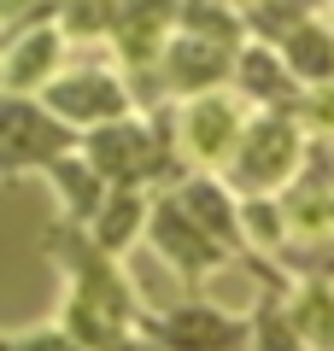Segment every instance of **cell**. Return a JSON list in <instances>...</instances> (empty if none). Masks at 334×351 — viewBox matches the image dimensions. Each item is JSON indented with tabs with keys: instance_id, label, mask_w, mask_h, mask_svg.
Here are the masks:
<instances>
[{
	"instance_id": "6da1fadb",
	"label": "cell",
	"mask_w": 334,
	"mask_h": 351,
	"mask_svg": "<svg viewBox=\"0 0 334 351\" xmlns=\"http://www.w3.org/2000/svg\"><path fill=\"white\" fill-rule=\"evenodd\" d=\"M299 123L293 117H258V123H247V135H241V152H235V188L247 193H270L282 188L287 176L299 170Z\"/></svg>"
},
{
	"instance_id": "7a4b0ae2",
	"label": "cell",
	"mask_w": 334,
	"mask_h": 351,
	"mask_svg": "<svg viewBox=\"0 0 334 351\" xmlns=\"http://www.w3.org/2000/svg\"><path fill=\"white\" fill-rule=\"evenodd\" d=\"M65 117L47 112V106H30L24 94L6 100V117H0V141H6V170H24V164H59L65 147H71V129H59Z\"/></svg>"
},
{
	"instance_id": "3957f363",
	"label": "cell",
	"mask_w": 334,
	"mask_h": 351,
	"mask_svg": "<svg viewBox=\"0 0 334 351\" xmlns=\"http://www.w3.org/2000/svg\"><path fill=\"white\" fill-rule=\"evenodd\" d=\"M41 106L59 112L65 123H124L129 94H124V82L106 76V71H76V76H65V82H53Z\"/></svg>"
},
{
	"instance_id": "277c9868",
	"label": "cell",
	"mask_w": 334,
	"mask_h": 351,
	"mask_svg": "<svg viewBox=\"0 0 334 351\" xmlns=\"http://www.w3.org/2000/svg\"><path fill=\"white\" fill-rule=\"evenodd\" d=\"M241 117L235 106L223 100V94H194V100L182 106V152L194 164H223L241 152Z\"/></svg>"
},
{
	"instance_id": "5b68a950",
	"label": "cell",
	"mask_w": 334,
	"mask_h": 351,
	"mask_svg": "<svg viewBox=\"0 0 334 351\" xmlns=\"http://www.w3.org/2000/svg\"><path fill=\"white\" fill-rule=\"evenodd\" d=\"M118 328H124V293L106 276V263H94V276L82 269V287H76V299H71V334L100 351V346L118 339Z\"/></svg>"
},
{
	"instance_id": "8992f818",
	"label": "cell",
	"mask_w": 334,
	"mask_h": 351,
	"mask_svg": "<svg viewBox=\"0 0 334 351\" xmlns=\"http://www.w3.org/2000/svg\"><path fill=\"white\" fill-rule=\"evenodd\" d=\"M153 246H159L176 269H194V276H205L211 263L223 258V240L205 234V228H199L176 199H164L159 211H153Z\"/></svg>"
},
{
	"instance_id": "52a82bcc",
	"label": "cell",
	"mask_w": 334,
	"mask_h": 351,
	"mask_svg": "<svg viewBox=\"0 0 334 351\" xmlns=\"http://www.w3.org/2000/svg\"><path fill=\"white\" fill-rule=\"evenodd\" d=\"M159 339L170 351H235L241 328L223 311H211V304H182V311H170L159 322Z\"/></svg>"
},
{
	"instance_id": "ba28073f",
	"label": "cell",
	"mask_w": 334,
	"mask_h": 351,
	"mask_svg": "<svg viewBox=\"0 0 334 351\" xmlns=\"http://www.w3.org/2000/svg\"><path fill=\"white\" fill-rule=\"evenodd\" d=\"M147 158H153V141H147V129H135V123H106L88 141V164H94L100 176H118V182H135V176L147 170Z\"/></svg>"
},
{
	"instance_id": "9c48e42d",
	"label": "cell",
	"mask_w": 334,
	"mask_h": 351,
	"mask_svg": "<svg viewBox=\"0 0 334 351\" xmlns=\"http://www.w3.org/2000/svg\"><path fill=\"white\" fill-rule=\"evenodd\" d=\"M170 71H176V82H182V88L211 94V82L229 71V41L188 29V36H176V47H170Z\"/></svg>"
},
{
	"instance_id": "30bf717a",
	"label": "cell",
	"mask_w": 334,
	"mask_h": 351,
	"mask_svg": "<svg viewBox=\"0 0 334 351\" xmlns=\"http://www.w3.org/2000/svg\"><path fill=\"white\" fill-rule=\"evenodd\" d=\"M282 59H287V71H293L299 82H311V88L334 82V36L322 24H293L282 36Z\"/></svg>"
},
{
	"instance_id": "8fae6325",
	"label": "cell",
	"mask_w": 334,
	"mask_h": 351,
	"mask_svg": "<svg viewBox=\"0 0 334 351\" xmlns=\"http://www.w3.org/2000/svg\"><path fill=\"white\" fill-rule=\"evenodd\" d=\"M59 64V29H30V36L12 41V53H6V88L12 94H30L36 82H47V71Z\"/></svg>"
},
{
	"instance_id": "7c38bea8",
	"label": "cell",
	"mask_w": 334,
	"mask_h": 351,
	"mask_svg": "<svg viewBox=\"0 0 334 351\" xmlns=\"http://www.w3.org/2000/svg\"><path fill=\"white\" fill-rule=\"evenodd\" d=\"M176 205H182V211L194 217V223L205 228V234H217L223 246H235V240H241V223H235V199H229V193H223L217 182H205V176H199V182H188V188L176 193Z\"/></svg>"
},
{
	"instance_id": "4fadbf2b",
	"label": "cell",
	"mask_w": 334,
	"mask_h": 351,
	"mask_svg": "<svg viewBox=\"0 0 334 351\" xmlns=\"http://www.w3.org/2000/svg\"><path fill=\"white\" fill-rule=\"evenodd\" d=\"M287 316H293L299 339L311 351H334V293H329V281H305Z\"/></svg>"
},
{
	"instance_id": "5bb4252c",
	"label": "cell",
	"mask_w": 334,
	"mask_h": 351,
	"mask_svg": "<svg viewBox=\"0 0 334 351\" xmlns=\"http://www.w3.org/2000/svg\"><path fill=\"white\" fill-rule=\"evenodd\" d=\"M235 71H241V82H247L252 100H282L287 94V59L270 53V47H247L235 59Z\"/></svg>"
},
{
	"instance_id": "9a60e30c",
	"label": "cell",
	"mask_w": 334,
	"mask_h": 351,
	"mask_svg": "<svg viewBox=\"0 0 334 351\" xmlns=\"http://www.w3.org/2000/svg\"><path fill=\"white\" fill-rule=\"evenodd\" d=\"M53 182H59V193L71 199V211H76V217H88L100 199H106V193H100V170H94V164L59 158V164H53Z\"/></svg>"
},
{
	"instance_id": "2e32d148",
	"label": "cell",
	"mask_w": 334,
	"mask_h": 351,
	"mask_svg": "<svg viewBox=\"0 0 334 351\" xmlns=\"http://www.w3.org/2000/svg\"><path fill=\"white\" fill-rule=\"evenodd\" d=\"M135 223H141V199H135V193L124 188L118 199L106 205V211H100V228H94V240H100L106 252H118V246H124L129 234H135Z\"/></svg>"
},
{
	"instance_id": "e0dca14e",
	"label": "cell",
	"mask_w": 334,
	"mask_h": 351,
	"mask_svg": "<svg viewBox=\"0 0 334 351\" xmlns=\"http://www.w3.org/2000/svg\"><path fill=\"white\" fill-rule=\"evenodd\" d=\"M6 351H88L76 334H18Z\"/></svg>"
}]
</instances>
